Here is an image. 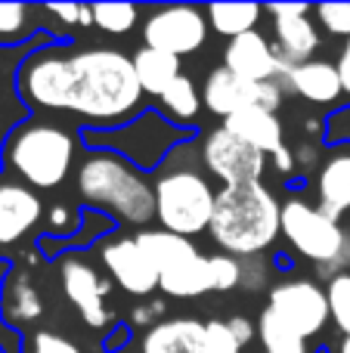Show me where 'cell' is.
Here are the masks:
<instances>
[{"label":"cell","mask_w":350,"mask_h":353,"mask_svg":"<svg viewBox=\"0 0 350 353\" xmlns=\"http://www.w3.org/2000/svg\"><path fill=\"white\" fill-rule=\"evenodd\" d=\"M22 93L41 109L74 112L99 124L127 118L143 103L134 59L121 50L96 47L74 56H34L19 74Z\"/></svg>","instance_id":"obj_1"},{"label":"cell","mask_w":350,"mask_h":353,"mask_svg":"<svg viewBox=\"0 0 350 353\" xmlns=\"http://www.w3.org/2000/svg\"><path fill=\"white\" fill-rule=\"evenodd\" d=\"M211 239L233 257H258L282 232V205L264 183L223 186L217 192Z\"/></svg>","instance_id":"obj_2"},{"label":"cell","mask_w":350,"mask_h":353,"mask_svg":"<svg viewBox=\"0 0 350 353\" xmlns=\"http://www.w3.org/2000/svg\"><path fill=\"white\" fill-rule=\"evenodd\" d=\"M78 192L87 205L115 214L124 223H149L155 217V186L112 152H93L78 171Z\"/></svg>","instance_id":"obj_3"},{"label":"cell","mask_w":350,"mask_h":353,"mask_svg":"<svg viewBox=\"0 0 350 353\" xmlns=\"http://www.w3.org/2000/svg\"><path fill=\"white\" fill-rule=\"evenodd\" d=\"M282 236L301 257L320 267V276L347 273L350 267V232L341 230L335 217H329L320 205L304 199H289L282 205Z\"/></svg>","instance_id":"obj_4"},{"label":"cell","mask_w":350,"mask_h":353,"mask_svg":"<svg viewBox=\"0 0 350 353\" xmlns=\"http://www.w3.org/2000/svg\"><path fill=\"white\" fill-rule=\"evenodd\" d=\"M12 171L37 189H53L72 171L74 140L56 124H28L19 128L6 146Z\"/></svg>","instance_id":"obj_5"},{"label":"cell","mask_w":350,"mask_h":353,"mask_svg":"<svg viewBox=\"0 0 350 353\" xmlns=\"http://www.w3.org/2000/svg\"><path fill=\"white\" fill-rule=\"evenodd\" d=\"M217 192L198 171H171L155 183V217L174 236H196L211 226Z\"/></svg>","instance_id":"obj_6"},{"label":"cell","mask_w":350,"mask_h":353,"mask_svg":"<svg viewBox=\"0 0 350 353\" xmlns=\"http://www.w3.org/2000/svg\"><path fill=\"white\" fill-rule=\"evenodd\" d=\"M208 16L205 10L189 3L158 6L143 22V41L149 50H158L167 56H189L208 41Z\"/></svg>","instance_id":"obj_7"},{"label":"cell","mask_w":350,"mask_h":353,"mask_svg":"<svg viewBox=\"0 0 350 353\" xmlns=\"http://www.w3.org/2000/svg\"><path fill=\"white\" fill-rule=\"evenodd\" d=\"M267 307H270L289 329H295L304 341L320 335V332L326 329V323L332 319L326 292H322L316 282H307V279H289V282L273 285L270 304Z\"/></svg>","instance_id":"obj_8"},{"label":"cell","mask_w":350,"mask_h":353,"mask_svg":"<svg viewBox=\"0 0 350 353\" xmlns=\"http://www.w3.org/2000/svg\"><path fill=\"white\" fill-rule=\"evenodd\" d=\"M202 161L223 186H242V183H260L267 168V155L248 146L227 128H217L205 137Z\"/></svg>","instance_id":"obj_9"},{"label":"cell","mask_w":350,"mask_h":353,"mask_svg":"<svg viewBox=\"0 0 350 353\" xmlns=\"http://www.w3.org/2000/svg\"><path fill=\"white\" fill-rule=\"evenodd\" d=\"M202 103L208 105L214 115H220L227 121L236 112L254 109V105H264V109L276 112L282 105V87L276 81L270 84H254V81H245L239 74H233L229 68H214L205 81L202 90Z\"/></svg>","instance_id":"obj_10"},{"label":"cell","mask_w":350,"mask_h":353,"mask_svg":"<svg viewBox=\"0 0 350 353\" xmlns=\"http://www.w3.org/2000/svg\"><path fill=\"white\" fill-rule=\"evenodd\" d=\"M273 16V31H276V53L285 65H301L310 62L320 47V31L307 19V3H270L264 6Z\"/></svg>","instance_id":"obj_11"},{"label":"cell","mask_w":350,"mask_h":353,"mask_svg":"<svg viewBox=\"0 0 350 353\" xmlns=\"http://www.w3.org/2000/svg\"><path fill=\"white\" fill-rule=\"evenodd\" d=\"M223 68H229L233 74H239L245 81H254V84H270V81L282 78L289 72V65L279 59L276 47L258 28L242 37H233L227 43V50H223Z\"/></svg>","instance_id":"obj_12"},{"label":"cell","mask_w":350,"mask_h":353,"mask_svg":"<svg viewBox=\"0 0 350 353\" xmlns=\"http://www.w3.org/2000/svg\"><path fill=\"white\" fill-rule=\"evenodd\" d=\"M103 263L112 273V279L134 298H149L158 288V270L152 267L136 239H115L103 245Z\"/></svg>","instance_id":"obj_13"},{"label":"cell","mask_w":350,"mask_h":353,"mask_svg":"<svg viewBox=\"0 0 350 353\" xmlns=\"http://www.w3.org/2000/svg\"><path fill=\"white\" fill-rule=\"evenodd\" d=\"M62 292H65L68 304L84 316L87 325L99 329L109 323V310H105V285L99 282L96 270L84 263L81 257H65L62 261Z\"/></svg>","instance_id":"obj_14"},{"label":"cell","mask_w":350,"mask_h":353,"mask_svg":"<svg viewBox=\"0 0 350 353\" xmlns=\"http://www.w3.org/2000/svg\"><path fill=\"white\" fill-rule=\"evenodd\" d=\"M43 205L31 189L0 183V245H12L41 220Z\"/></svg>","instance_id":"obj_15"},{"label":"cell","mask_w":350,"mask_h":353,"mask_svg":"<svg viewBox=\"0 0 350 353\" xmlns=\"http://www.w3.org/2000/svg\"><path fill=\"white\" fill-rule=\"evenodd\" d=\"M223 128L229 134H236L239 140H245L248 146H254L264 155H276L279 149H285V128L279 121L276 112L264 109V105H254V109L236 112L223 121Z\"/></svg>","instance_id":"obj_16"},{"label":"cell","mask_w":350,"mask_h":353,"mask_svg":"<svg viewBox=\"0 0 350 353\" xmlns=\"http://www.w3.org/2000/svg\"><path fill=\"white\" fill-rule=\"evenodd\" d=\"M282 78L298 97L310 99V103H316V105H332V103H338L341 93H344L338 68H335L332 62H320V59L301 62V65H291Z\"/></svg>","instance_id":"obj_17"},{"label":"cell","mask_w":350,"mask_h":353,"mask_svg":"<svg viewBox=\"0 0 350 353\" xmlns=\"http://www.w3.org/2000/svg\"><path fill=\"white\" fill-rule=\"evenodd\" d=\"M143 353H205V323L165 319L143 335Z\"/></svg>","instance_id":"obj_18"},{"label":"cell","mask_w":350,"mask_h":353,"mask_svg":"<svg viewBox=\"0 0 350 353\" xmlns=\"http://www.w3.org/2000/svg\"><path fill=\"white\" fill-rule=\"evenodd\" d=\"M316 195L329 217L338 220L344 211H350V149H341L322 161L316 174Z\"/></svg>","instance_id":"obj_19"},{"label":"cell","mask_w":350,"mask_h":353,"mask_svg":"<svg viewBox=\"0 0 350 353\" xmlns=\"http://www.w3.org/2000/svg\"><path fill=\"white\" fill-rule=\"evenodd\" d=\"M136 245L143 248V254L152 261V267L161 273H167V270L180 267V263L192 261V257L198 254V248L189 242V239L183 236H174V232L167 230H143L140 236H136Z\"/></svg>","instance_id":"obj_20"},{"label":"cell","mask_w":350,"mask_h":353,"mask_svg":"<svg viewBox=\"0 0 350 353\" xmlns=\"http://www.w3.org/2000/svg\"><path fill=\"white\" fill-rule=\"evenodd\" d=\"M158 288L167 294V298H202V294L214 292L211 261L205 254H196L192 261H186V263H180V267L161 273Z\"/></svg>","instance_id":"obj_21"},{"label":"cell","mask_w":350,"mask_h":353,"mask_svg":"<svg viewBox=\"0 0 350 353\" xmlns=\"http://www.w3.org/2000/svg\"><path fill=\"white\" fill-rule=\"evenodd\" d=\"M134 68H136V78H140L143 93L149 97H158L180 78V59L177 56H167L158 53V50H140L134 56Z\"/></svg>","instance_id":"obj_22"},{"label":"cell","mask_w":350,"mask_h":353,"mask_svg":"<svg viewBox=\"0 0 350 353\" xmlns=\"http://www.w3.org/2000/svg\"><path fill=\"white\" fill-rule=\"evenodd\" d=\"M260 12H264V6L258 3H214L205 10V16L217 34H227L233 41V37L254 31V25L260 22Z\"/></svg>","instance_id":"obj_23"},{"label":"cell","mask_w":350,"mask_h":353,"mask_svg":"<svg viewBox=\"0 0 350 353\" xmlns=\"http://www.w3.org/2000/svg\"><path fill=\"white\" fill-rule=\"evenodd\" d=\"M258 335H260V344H264V353H310L307 341L295 329H289L270 307L260 313Z\"/></svg>","instance_id":"obj_24"},{"label":"cell","mask_w":350,"mask_h":353,"mask_svg":"<svg viewBox=\"0 0 350 353\" xmlns=\"http://www.w3.org/2000/svg\"><path fill=\"white\" fill-rule=\"evenodd\" d=\"M3 307H6V316L16 319V323H31V319L41 316L43 304H41V294L34 292L28 276H12L6 282V294H3Z\"/></svg>","instance_id":"obj_25"},{"label":"cell","mask_w":350,"mask_h":353,"mask_svg":"<svg viewBox=\"0 0 350 353\" xmlns=\"http://www.w3.org/2000/svg\"><path fill=\"white\" fill-rule=\"evenodd\" d=\"M93 25L109 34H127L140 19V6L134 3H90Z\"/></svg>","instance_id":"obj_26"},{"label":"cell","mask_w":350,"mask_h":353,"mask_svg":"<svg viewBox=\"0 0 350 353\" xmlns=\"http://www.w3.org/2000/svg\"><path fill=\"white\" fill-rule=\"evenodd\" d=\"M161 103H165V109L171 112L174 118H183V121H189V118L198 112L202 99H198V93H196V84H192L186 74H180V78L174 81V84L167 87L165 93H161Z\"/></svg>","instance_id":"obj_27"},{"label":"cell","mask_w":350,"mask_h":353,"mask_svg":"<svg viewBox=\"0 0 350 353\" xmlns=\"http://www.w3.org/2000/svg\"><path fill=\"white\" fill-rule=\"evenodd\" d=\"M326 298H329L332 323L341 329V335H350V273H341V276H335V279H329Z\"/></svg>","instance_id":"obj_28"},{"label":"cell","mask_w":350,"mask_h":353,"mask_svg":"<svg viewBox=\"0 0 350 353\" xmlns=\"http://www.w3.org/2000/svg\"><path fill=\"white\" fill-rule=\"evenodd\" d=\"M211 279H214V292H233L242 285V263L233 254H211Z\"/></svg>","instance_id":"obj_29"},{"label":"cell","mask_w":350,"mask_h":353,"mask_svg":"<svg viewBox=\"0 0 350 353\" xmlns=\"http://www.w3.org/2000/svg\"><path fill=\"white\" fill-rule=\"evenodd\" d=\"M316 16H320V25L335 37H350V3H320L316 6Z\"/></svg>","instance_id":"obj_30"},{"label":"cell","mask_w":350,"mask_h":353,"mask_svg":"<svg viewBox=\"0 0 350 353\" xmlns=\"http://www.w3.org/2000/svg\"><path fill=\"white\" fill-rule=\"evenodd\" d=\"M205 353H242V344L223 319L205 323Z\"/></svg>","instance_id":"obj_31"},{"label":"cell","mask_w":350,"mask_h":353,"mask_svg":"<svg viewBox=\"0 0 350 353\" xmlns=\"http://www.w3.org/2000/svg\"><path fill=\"white\" fill-rule=\"evenodd\" d=\"M28 22V10L22 3H0V34H19Z\"/></svg>","instance_id":"obj_32"},{"label":"cell","mask_w":350,"mask_h":353,"mask_svg":"<svg viewBox=\"0 0 350 353\" xmlns=\"http://www.w3.org/2000/svg\"><path fill=\"white\" fill-rule=\"evenodd\" d=\"M31 353H81V347H74L68 338L56 335V332H37Z\"/></svg>","instance_id":"obj_33"},{"label":"cell","mask_w":350,"mask_h":353,"mask_svg":"<svg viewBox=\"0 0 350 353\" xmlns=\"http://www.w3.org/2000/svg\"><path fill=\"white\" fill-rule=\"evenodd\" d=\"M50 12H53V16H59L62 22H68V25H93V10H90V6H81V3H72V6L53 3V6H50Z\"/></svg>","instance_id":"obj_34"},{"label":"cell","mask_w":350,"mask_h":353,"mask_svg":"<svg viewBox=\"0 0 350 353\" xmlns=\"http://www.w3.org/2000/svg\"><path fill=\"white\" fill-rule=\"evenodd\" d=\"M335 68H338L341 87H344V93L350 97V37L344 41V50H341V56H338V62H335Z\"/></svg>","instance_id":"obj_35"},{"label":"cell","mask_w":350,"mask_h":353,"mask_svg":"<svg viewBox=\"0 0 350 353\" xmlns=\"http://www.w3.org/2000/svg\"><path fill=\"white\" fill-rule=\"evenodd\" d=\"M229 332H233V335H236V341H239L242 344V347H245V344L248 341H251V338H254V329H251V323H248V319H242V316H233V319H229Z\"/></svg>","instance_id":"obj_36"},{"label":"cell","mask_w":350,"mask_h":353,"mask_svg":"<svg viewBox=\"0 0 350 353\" xmlns=\"http://www.w3.org/2000/svg\"><path fill=\"white\" fill-rule=\"evenodd\" d=\"M273 161H276V168H279L282 174H289L291 168H295V155H291V149H289V146L279 149V152L273 155Z\"/></svg>","instance_id":"obj_37"},{"label":"cell","mask_w":350,"mask_h":353,"mask_svg":"<svg viewBox=\"0 0 350 353\" xmlns=\"http://www.w3.org/2000/svg\"><path fill=\"white\" fill-rule=\"evenodd\" d=\"M53 220H56V226H65L68 211H65V208H56V211H53Z\"/></svg>","instance_id":"obj_38"},{"label":"cell","mask_w":350,"mask_h":353,"mask_svg":"<svg viewBox=\"0 0 350 353\" xmlns=\"http://www.w3.org/2000/svg\"><path fill=\"white\" fill-rule=\"evenodd\" d=\"M338 353H350V335L341 338V344H338Z\"/></svg>","instance_id":"obj_39"}]
</instances>
